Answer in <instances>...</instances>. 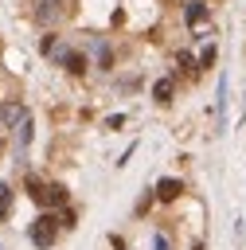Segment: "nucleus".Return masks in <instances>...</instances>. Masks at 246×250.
Here are the masks:
<instances>
[{
    "label": "nucleus",
    "mask_w": 246,
    "mask_h": 250,
    "mask_svg": "<svg viewBox=\"0 0 246 250\" xmlns=\"http://www.w3.org/2000/svg\"><path fill=\"white\" fill-rule=\"evenodd\" d=\"M152 98H156V102H172V78H160V82L152 86Z\"/></svg>",
    "instance_id": "obj_7"
},
{
    "label": "nucleus",
    "mask_w": 246,
    "mask_h": 250,
    "mask_svg": "<svg viewBox=\"0 0 246 250\" xmlns=\"http://www.w3.org/2000/svg\"><path fill=\"white\" fill-rule=\"evenodd\" d=\"M180 191H184L180 180H160V184H156V199H160V203H172Z\"/></svg>",
    "instance_id": "obj_3"
},
{
    "label": "nucleus",
    "mask_w": 246,
    "mask_h": 250,
    "mask_svg": "<svg viewBox=\"0 0 246 250\" xmlns=\"http://www.w3.org/2000/svg\"><path fill=\"white\" fill-rule=\"evenodd\" d=\"M35 16H39V23H55V20L62 16V0H39Z\"/></svg>",
    "instance_id": "obj_2"
},
{
    "label": "nucleus",
    "mask_w": 246,
    "mask_h": 250,
    "mask_svg": "<svg viewBox=\"0 0 246 250\" xmlns=\"http://www.w3.org/2000/svg\"><path fill=\"white\" fill-rule=\"evenodd\" d=\"M55 234H59L55 215H39V219L31 223V242H35V246H43V250H47V246L55 242Z\"/></svg>",
    "instance_id": "obj_1"
},
{
    "label": "nucleus",
    "mask_w": 246,
    "mask_h": 250,
    "mask_svg": "<svg viewBox=\"0 0 246 250\" xmlns=\"http://www.w3.org/2000/svg\"><path fill=\"white\" fill-rule=\"evenodd\" d=\"M4 211H8V188L0 184V215H4Z\"/></svg>",
    "instance_id": "obj_8"
},
{
    "label": "nucleus",
    "mask_w": 246,
    "mask_h": 250,
    "mask_svg": "<svg viewBox=\"0 0 246 250\" xmlns=\"http://www.w3.org/2000/svg\"><path fill=\"white\" fill-rule=\"evenodd\" d=\"M59 59L66 62V70H70V74H82V70H86V59H82L78 51H59Z\"/></svg>",
    "instance_id": "obj_4"
},
{
    "label": "nucleus",
    "mask_w": 246,
    "mask_h": 250,
    "mask_svg": "<svg viewBox=\"0 0 246 250\" xmlns=\"http://www.w3.org/2000/svg\"><path fill=\"white\" fill-rule=\"evenodd\" d=\"M27 141H31V117H27V113H23V117H20V121H16V145H20V148H23V145H27Z\"/></svg>",
    "instance_id": "obj_6"
},
{
    "label": "nucleus",
    "mask_w": 246,
    "mask_h": 250,
    "mask_svg": "<svg viewBox=\"0 0 246 250\" xmlns=\"http://www.w3.org/2000/svg\"><path fill=\"white\" fill-rule=\"evenodd\" d=\"M203 16H207V8H203L199 0H187V8H184V20L195 27V23H203Z\"/></svg>",
    "instance_id": "obj_5"
}]
</instances>
